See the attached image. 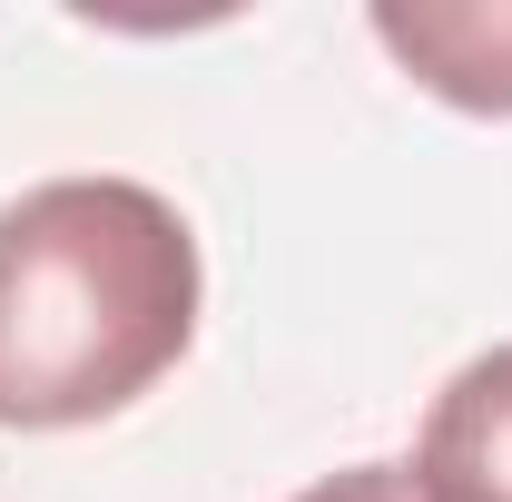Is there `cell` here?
Instances as JSON below:
<instances>
[{"label": "cell", "instance_id": "cell-4", "mask_svg": "<svg viewBox=\"0 0 512 502\" xmlns=\"http://www.w3.org/2000/svg\"><path fill=\"white\" fill-rule=\"evenodd\" d=\"M296 502H414V473L404 463H345V473L306 483Z\"/></svg>", "mask_w": 512, "mask_h": 502}, {"label": "cell", "instance_id": "cell-1", "mask_svg": "<svg viewBox=\"0 0 512 502\" xmlns=\"http://www.w3.org/2000/svg\"><path fill=\"white\" fill-rule=\"evenodd\" d=\"M197 237L138 178H50L0 207V424L128 414L197 335Z\"/></svg>", "mask_w": 512, "mask_h": 502}, {"label": "cell", "instance_id": "cell-3", "mask_svg": "<svg viewBox=\"0 0 512 502\" xmlns=\"http://www.w3.org/2000/svg\"><path fill=\"white\" fill-rule=\"evenodd\" d=\"M404 473L414 502H512V345L444 375Z\"/></svg>", "mask_w": 512, "mask_h": 502}, {"label": "cell", "instance_id": "cell-2", "mask_svg": "<svg viewBox=\"0 0 512 502\" xmlns=\"http://www.w3.org/2000/svg\"><path fill=\"white\" fill-rule=\"evenodd\" d=\"M375 40L444 109L512 119V0H375Z\"/></svg>", "mask_w": 512, "mask_h": 502}]
</instances>
